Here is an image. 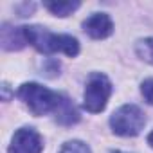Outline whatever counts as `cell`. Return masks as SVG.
Listing matches in <instances>:
<instances>
[{"mask_svg": "<svg viewBox=\"0 0 153 153\" xmlns=\"http://www.w3.org/2000/svg\"><path fill=\"white\" fill-rule=\"evenodd\" d=\"M112 96V83L101 72H92L87 79L85 96H83V106L90 114H99L105 110L108 99Z\"/></svg>", "mask_w": 153, "mask_h": 153, "instance_id": "277c9868", "label": "cell"}, {"mask_svg": "<svg viewBox=\"0 0 153 153\" xmlns=\"http://www.w3.org/2000/svg\"><path fill=\"white\" fill-rule=\"evenodd\" d=\"M43 140L34 128H20L15 131L9 153H42Z\"/></svg>", "mask_w": 153, "mask_h": 153, "instance_id": "5b68a950", "label": "cell"}, {"mask_svg": "<svg viewBox=\"0 0 153 153\" xmlns=\"http://www.w3.org/2000/svg\"><path fill=\"white\" fill-rule=\"evenodd\" d=\"M140 92H142L144 99H146L149 105H153V79H146V81H142V85H140Z\"/></svg>", "mask_w": 153, "mask_h": 153, "instance_id": "7c38bea8", "label": "cell"}, {"mask_svg": "<svg viewBox=\"0 0 153 153\" xmlns=\"http://www.w3.org/2000/svg\"><path fill=\"white\" fill-rule=\"evenodd\" d=\"M83 31L94 40H105L114 33V24L106 13H94L83 22Z\"/></svg>", "mask_w": 153, "mask_h": 153, "instance_id": "8992f818", "label": "cell"}, {"mask_svg": "<svg viewBox=\"0 0 153 153\" xmlns=\"http://www.w3.org/2000/svg\"><path fill=\"white\" fill-rule=\"evenodd\" d=\"M43 6H45V9H49L52 15L63 18V16L72 15L81 4H79V2H45Z\"/></svg>", "mask_w": 153, "mask_h": 153, "instance_id": "9c48e42d", "label": "cell"}, {"mask_svg": "<svg viewBox=\"0 0 153 153\" xmlns=\"http://www.w3.org/2000/svg\"><path fill=\"white\" fill-rule=\"evenodd\" d=\"M59 153H92V151H90V148H88L85 142H81V140H67V142L61 146Z\"/></svg>", "mask_w": 153, "mask_h": 153, "instance_id": "8fae6325", "label": "cell"}, {"mask_svg": "<svg viewBox=\"0 0 153 153\" xmlns=\"http://www.w3.org/2000/svg\"><path fill=\"white\" fill-rule=\"evenodd\" d=\"M16 94L25 103V106L29 108V112L33 115H45L49 112L56 114L59 105L65 99L63 94L54 92L47 87L38 85V83H24Z\"/></svg>", "mask_w": 153, "mask_h": 153, "instance_id": "7a4b0ae2", "label": "cell"}, {"mask_svg": "<svg viewBox=\"0 0 153 153\" xmlns=\"http://www.w3.org/2000/svg\"><path fill=\"white\" fill-rule=\"evenodd\" d=\"M135 52L140 59L148 61L153 65V38H144V40H139L137 45H135Z\"/></svg>", "mask_w": 153, "mask_h": 153, "instance_id": "30bf717a", "label": "cell"}, {"mask_svg": "<svg viewBox=\"0 0 153 153\" xmlns=\"http://www.w3.org/2000/svg\"><path fill=\"white\" fill-rule=\"evenodd\" d=\"M112 153H124V151H112Z\"/></svg>", "mask_w": 153, "mask_h": 153, "instance_id": "5bb4252c", "label": "cell"}, {"mask_svg": "<svg viewBox=\"0 0 153 153\" xmlns=\"http://www.w3.org/2000/svg\"><path fill=\"white\" fill-rule=\"evenodd\" d=\"M146 124L144 112L137 105H123L110 117V126L115 135L121 137H135Z\"/></svg>", "mask_w": 153, "mask_h": 153, "instance_id": "3957f363", "label": "cell"}, {"mask_svg": "<svg viewBox=\"0 0 153 153\" xmlns=\"http://www.w3.org/2000/svg\"><path fill=\"white\" fill-rule=\"evenodd\" d=\"M56 121L59 124H67V126L79 121V114H78V110H76V106L72 105V101L68 97H65L63 103L59 105V108L56 112Z\"/></svg>", "mask_w": 153, "mask_h": 153, "instance_id": "ba28073f", "label": "cell"}, {"mask_svg": "<svg viewBox=\"0 0 153 153\" xmlns=\"http://www.w3.org/2000/svg\"><path fill=\"white\" fill-rule=\"evenodd\" d=\"M25 42L31 43L36 51L43 54H67V56H76L79 52V43L70 34H56L47 31L42 25H27L22 27Z\"/></svg>", "mask_w": 153, "mask_h": 153, "instance_id": "6da1fadb", "label": "cell"}, {"mask_svg": "<svg viewBox=\"0 0 153 153\" xmlns=\"http://www.w3.org/2000/svg\"><path fill=\"white\" fill-rule=\"evenodd\" d=\"M25 36H24V29L22 27H9L4 25L2 27V47L6 51H18L25 45Z\"/></svg>", "mask_w": 153, "mask_h": 153, "instance_id": "52a82bcc", "label": "cell"}, {"mask_svg": "<svg viewBox=\"0 0 153 153\" xmlns=\"http://www.w3.org/2000/svg\"><path fill=\"white\" fill-rule=\"evenodd\" d=\"M148 144H149V146L153 148V131H151V133L148 135Z\"/></svg>", "mask_w": 153, "mask_h": 153, "instance_id": "4fadbf2b", "label": "cell"}]
</instances>
